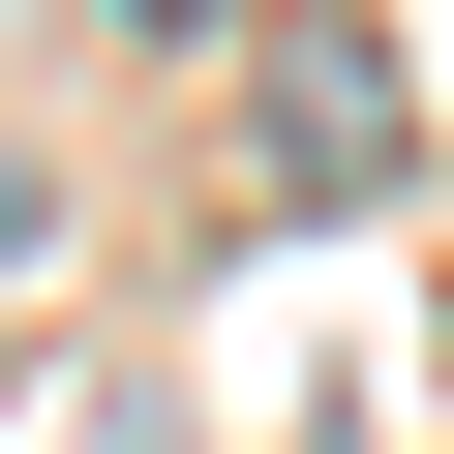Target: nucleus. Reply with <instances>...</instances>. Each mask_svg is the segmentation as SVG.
Masks as SVG:
<instances>
[{
    "label": "nucleus",
    "instance_id": "nucleus-1",
    "mask_svg": "<svg viewBox=\"0 0 454 454\" xmlns=\"http://www.w3.org/2000/svg\"><path fill=\"white\" fill-rule=\"evenodd\" d=\"M273 152H303V182H364V152H394V91H364V31H303V61H273Z\"/></svg>",
    "mask_w": 454,
    "mask_h": 454
},
{
    "label": "nucleus",
    "instance_id": "nucleus-2",
    "mask_svg": "<svg viewBox=\"0 0 454 454\" xmlns=\"http://www.w3.org/2000/svg\"><path fill=\"white\" fill-rule=\"evenodd\" d=\"M121 31H212V0H121Z\"/></svg>",
    "mask_w": 454,
    "mask_h": 454
}]
</instances>
